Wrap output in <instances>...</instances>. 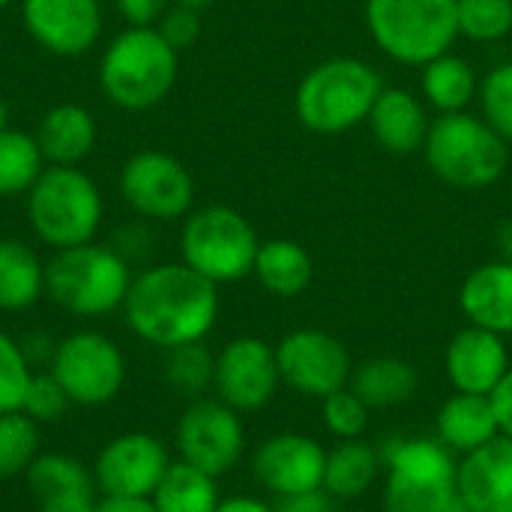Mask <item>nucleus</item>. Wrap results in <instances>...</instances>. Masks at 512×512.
Returning <instances> with one entry per match:
<instances>
[{
    "instance_id": "nucleus-32",
    "label": "nucleus",
    "mask_w": 512,
    "mask_h": 512,
    "mask_svg": "<svg viewBox=\"0 0 512 512\" xmlns=\"http://www.w3.org/2000/svg\"><path fill=\"white\" fill-rule=\"evenodd\" d=\"M39 456V423L24 411L0 414V480L27 474Z\"/></svg>"
},
{
    "instance_id": "nucleus-25",
    "label": "nucleus",
    "mask_w": 512,
    "mask_h": 512,
    "mask_svg": "<svg viewBox=\"0 0 512 512\" xmlns=\"http://www.w3.org/2000/svg\"><path fill=\"white\" fill-rule=\"evenodd\" d=\"M417 387H420V375L402 357H372L354 366L351 375V390L372 411H390L408 405L417 396Z\"/></svg>"
},
{
    "instance_id": "nucleus-8",
    "label": "nucleus",
    "mask_w": 512,
    "mask_h": 512,
    "mask_svg": "<svg viewBox=\"0 0 512 512\" xmlns=\"http://www.w3.org/2000/svg\"><path fill=\"white\" fill-rule=\"evenodd\" d=\"M366 24L375 45L408 66L447 54L459 36L456 0H366Z\"/></svg>"
},
{
    "instance_id": "nucleus-40",
    "label": "nucleus",
    "mask_w": 512,
    "mask_h": 512,
    "mask_svg": "<svg viewBox=\"0 0 512 512\" xmlns=\"http://www.w3.org/2000/svg\"><path fill=\"white\" fill-rule=\"evenodd\" d=\"M276 512H336V501L324 489H318V492H309V495L276 501Z\"/></svg>"
},
{
    "instance_id": "nucleus-2",
    "label": "nucleus",
    "mask_w": 512,
    "mask_h": 512,
    "mask_svg": "<svg viewBox=\"0 0 512 512\" xmlns=\"http://www.w3.org/2000/svg\"><path fill=\"white\" fill-rule=\"evenodd\" d=\"M384 462V512H471L459 498V462L438 438H387L378 444Z\"/></svg>"
},
{
    "instance_id": "nucleus-45",
    "label": "nucleus",
    "mask_w": 512,
    "mask_h": 512,
    "mask_svg": "<svg viewBox=\"0 0 512 512\" xmlns=\"http://www.w3.org/2000/svg\"><path fill=\"white\" fill-rule=\"evenodd\" d=\"M495 243H498L501 261H510V264H512V216H510V219H504V222L498 225Z\"/></svg>"
},
{
    "instance_id": "nucleus-47",
    "label": "nucleus",
    "mask_w": 512,
    "mask_h": 512,
    "mask_svg": "<svg viewBox=\"0 0 512 512\" xmlns=\"http://www.w3.org/2000/svg\"><path fill=\"white\" fill-rule=\"evenodd\" d=\"M6 120H9V111H6V105H3V99H0V132L6 129Z\"/></svg>"
},
{
    "instance_id": "nucleus-22",
    "label": "nucleus",
    "mask_w": 512,
    "mask_h": 512,
    "mask_svg": "<svg viewBox=\"0 0 512 512\" xmlns=\"http://www.w3.org/2000/svg\"><path fill=\"white\" fill-rule=\"evenodd\" d=\"M498 417L492 408V396L453 393L435 417V438L453 450L456 456H468L498 438Z\"/></svg>"
},
{
    "instance_id": "nucleus-11",
    "label": "nucleus",
    "mask_w": 512,
    "mask_h": 512,
    "mask_svg": "<svg viewBox=\"0 0 512 512\" xmlns=\"http://www.w3.org/2000/svg\"><path fill=\"white\" fill-rule=\"evenodd\" d=\"M174 444L177 456L186 465L219 480L240 465L246 453V429L240 414L228 408L222 399L201 396L192 399L189 408L180 414Z\"/></svg>"
},
{
    "instance_id": "nucleus-14",
    "label": "nucleus",
    "mask_w": 512,
    "mask_h": 512,
    "mask_svg": "<svg viewBox=\"0 0 512 512\" xmlns=\"http://www.w3.org/2000/svg\"><path fill=\"white\" fill-rule=\"evenodd\" d=\"M120 192L135 213L168 222L192 210L195 183L177 156L162 150H141L123 165Z\"/></svg>"
},
{
    "instance_id": "nucleus-48",
    "label": "nucleus",
    "mask_w": 512,
    "mask_h": 512,
    "mask_svg": "<svg viewBox=\"0 0 512 512\" xmlns=\"http://www.w3.org/2000/svg\"><path fill=\"white\" fill-rule=\"evenodd\" d=\"M15 0H0V9H6V6H12Z\"/></svg>"
},
{
    "instance_id": "nucleus-7",
    "label": "nucleus",
    "mask_w": 512,
    "mask_h": 512,
    "mask_svg": "<svg viewBox=\"0 0 512 512\" xmlns=\"http://www.w3.org/2000/svg\"><path fill=\"white\" fill-rule=\"evenodd\" d=\"M102 210L99 186L75 165H48L27 192L30 228L57 252L93 243Z\"/></svg>"
},
{
    "instance_id": "nucleus-29",
    "label": "nucleus",
    "mask_w": 512,
    "mask_h": 512,
    "mask_svg": "<svg viewBox=\"0 0 512 512\" xmlns=\"http://www.w3.org/2000/svg\"><path fill=\"white\" fill-rule=\"evenodd\" d=\"M474 93H477V75L468 60L447 51L423 66V96L441 114L465 111Z\"/></svg>"
},
{
    "instance_id": "nucleus-39",
    "label": "nucleus",
    "mask_w": 512,
    "mask_h": 512,
    "mask_svg": "<svg viewBox=\"0 0 512 512\" xmlns=\"http://www.w3.org/2000/svg\"><path fill=\"white\" fill-rule=\"evenodd\" d=\"M114 3L129 27H153L168 9V0H114Z\"/></svg>"
},
{
    "instance_id": "nucleus-28",
    "label": "nucleus",
    "mask_w": 512,
    "mask_h": 512,
    "mask_svg": "<svg viewBox=\"0 0 512 512\" xmlns=\"http://www.w3.org/2000/svg\"><path fill=\"white\" fill-rule=\"evenodd\" d=\"M150 501L159 512H216L222 504L219 480L177 459L159 480Z\"/></svg>"
},
{
    "instance_id": "nucleus-36",
    "label": "nucleus",
    "mask_w": 512,
    "mask_h": 512,
    "mask_svg": "<svg viewBox=\"0 0 512 512\" xmlns=\"http://www.w3.org/2000/svg\"><path fill=\"white\" fill-rule=\"evenodd\" d=\"M483 120L512 144V60L498 63L480 84Z\"/></svg>"
},
{
    "instance_id": "nucleus-37",
    "label": "nucleus",
    "mask_w": 512,
    "mask_h": 512,
    "mask_svg": "<svg viewBox=\"0 0 512 512\" xmlns=\"http://www.w3.org/2000/svg\"><path fill=\"white\" fill-rule=\"evenodd\" d=\"M69 405H72L69 393L51 372H33L27 393H24V405H21V411L33 423H57L69 411Z\"/></svg>"
},
{
    "instance_id": "nucleus-38",
    "label": "nucleus",
    "mask_w": 512,
    "mask_h": 512,
    "mask_svg": "<svg viewBox=\"0 0 512 512\" xmlns=\"http://www.w3.org/2000/svg\"><path fill=\"white\" fill-rule=\"evenodd\" d=\"M165 42L177 51L189 48L198 33H201V18H198V9H189V6H180L174 3V9H165V15L159 18V27H156Z\"/></svg>"
},
{
    "instance_id": "nucleus-12",
    "label": "nucleus",
    "mask_w": 512,
    "mask_h": 512,
    "mask_svg": "<svg viewBox=\"0 0 512 512\" xmlns=\"http://www.w3.org/2000/svg\"><path fill=\"white\" fill-rule=\"evenodd\" d=\"M276 363L282 387L303 399H324L351 384L354 363L342 339L318 327H300L279 339Z\"/></svg>"
},
{
    "instance_id": "nucleus-23",
    "label": "nucleus",
    "mask_w": 512,
    "mask_h": 512,
    "mask_svg": "<svg viewBox=\"0 0 512 512\" xmlns=\"http://www.w3.org/2000/svg\"><path fill=\"white\" fill-rule=\"evenodd\" d=\"M381 474H384V462L378 444L366 438L336 441V447L327 450L324 492L333 501H360L378 483Z\"/></svg>"
},
{
    "instance_id": "nucleus-4",
    "label": "nucleus",
    "mask_w": 512,
    "mask_h": 512,
    "mask_svg": "<svg viewBox=\"0 0 512 512\" xmlns=\"http://www.w3.org/2000/svg\"><path fill=\"white\" fill-rule=\"evenodd\" d=\"M384 84L375 66L357 57H333L312 66L297 84L294 111L318 135H339L366 123Z\"/></svg>"
},
{
    "instance_id": "nucleus-35",
    "label": "nucleus",
    "mask_w": 512,
    "mask_h": 512,
    "mask_svg": "<svg viewBox=\"0 0 512 512\" xmlns=\"http://www.w3.org/2000/svg\"><path fill=\"white\" fill-rule=\"evenodd\" d=\"M33 366L21 351V342L0 330V414L21 411L27 384L33 378Z\"/></svg>"
},
{
    "instance_id": "nucleus-1",
    "label": "nucleus",
    "mask_w": 512,
    "mask_h": 512,
    "mask_svg": "<svg viewBox=\"0 0 512 512\" xmlns=\"http://www.w3.org/2000/svg\"><path fill=\"white\" fill-rule=\"evenodd\" d=\"M129 330L162 351L204 342L219 318V285L180 264H156L132 276L123 300Z\"/></svg>"
},
{
    "instance_id": "nucleus-19",
    "label": "nucleus",
    "mask_w": 512,
    "mask_h": 512,
    "mask_svg": "<svg viewBox=\"0 0 512 512\" xmlns=\"http://www.w3.org/2000/svg\"><path fill=\"white\" fill-rule=\"evenodd\" d=\"M456 486L471 512H512V438L498 435L462 456Z\"/></svg>"
},
{
    "instance_id": "nucleus-33",
    "label": "nucleus",
    "mask_w": 512,
    "mask_h": 512,
    "mask_svg": "<svg viewBox=\"0 0 512 512\" xmlns=\"http://www.w3.org/2000/svg\"><path fill=\"white\" fill-rule=\"evenodd\" d=\"M459 36L471 42H498L512 33V0H456Z\"/></svg>"
},
{
    "instance_id": "nucleus-21",
    "label": "nucleus",
    "mask_w": 512,
    "mask_h": 512,
    "mask_svg": "<svg viewBox=\"0 0 512 512\" xmlns=\"http://www.w3.org/2000/svg\"><path fill=\"white\" fill-rule=\"evenodd\" d=\"M459 306L468 324L492 330L498 336H512V264L492 261L471 270L459 288Z\"/></svg>"
},
{
    "instance_id": "nucleus-3",
    "label": "nucleus",
    "mask_w": 512,
    "mask_h": 512,
    "mask_svg": "<svg viewBox=\"0 0 512 512\" xmlns=\"http://www.w3.org/2000/svg\"><path fill=\"white\" fill-rule=\"evenodd\" d=\"M177 54L156 27H129L108 42L99 60V87L117 108L147 111L171 93L180 69Z\"/></svg>"
},
{
    "instance_id": "nucleus-16",
    "label": "nucleus",
    "mask_w": 512,
    "mask_h": 512,
    "mask_svg": "<svg viewBox=\"0 0 512 512\" xmlns=\"http://www.w3.org/2000/svg\"><path fill=\"white\" fill-rule=\"evenodd\" d=\"M324 468H327L324 444L303 432L270 435L252 453V474L258 486L270 492L276 501L324 489Z\"/></svg>"
},
{
    "instance_id": "nucleus-43",
    "label": "nucleus",
    "mask_w": 512,
    "mask_h": 512,
    "mask_svg": "<svg viewBox=\"0 0 512 512\" xmlns=\"http://www.w3.org/2000/svg\"><path fill=\"white\" fill-rule=\"evenodd\" d=\"M96 512H159L153 507L150 498H114V495H102Z\"/></svg>"
},
{
    "instance_id": "nucleus-13",
    "label": "nucleus",
    "mask_w": 512,
    "mask_h": 512,
    "mask_svg": "<svg viewBox=\"0 0 512 512\" xmlns=\"http://www.w3.org/2000/svg\"><path fill=\"white\" fill-rule=\"evenodd\" d=\"M282 387L276 345L258 336H237L216 354L213 393L237 414L267 408Z\"/></svg>"
},
{
    "instance_id": "nucleus-44",
    "label": "nucleus",
    "mask_w": 512,
    "mask_h": 512,
    "mask_svg": "<svg viewBox=\"0 0 512 512\" xmlns=\"http://www.w3.org/2000/svg\"><path fill=\"white\" fill-rule=\"evenodd\" d=\"M216 512H276V504H267L252 495H234V498H225Z\"/></svg>"
},
{
    "instance_id": "nucleus-42",
    "label": "nucleus",
    "mask_w": 512,
    "mask_h": 512,
    "mask_svg": "<svg viewBox=\"0 0 512 512\" xmlns=\"http://www.w3.org/2000/svg\"><path fill=\"white\" fill-rule=\"evenodd\" d=\"M54 348H57V342H51V339H45V336H39V333L21 339V351H24V357L30 360L33 369H36L39 363H51Z\"/></svg>"
},
{
    "instance_id": "nucleus-9",
    "label": "nucleus",
    "mask_w": 512,
    "mask_h": 512,
    "mask_svg": "<svg viewBox=\"0 0 512 512\" xmlns=\"http://www.w3.org/2000/svg\"><path fill=\"white\" fill-rule=\"evenodd\" d=\"M258 234L243 213L225 204L201 207L186 216L180 231V258L213 285L240 282L252 273Z\"/></svg>"
},
{
    "instance_id": "nucleus-27",
    "label": "nucleus",
    "mask_w": 512,
    "mask_h": 512,
    "mask_svg": "<svg viewBox=\"0 0 512 512\" xmlns=\"http://www.w3.org/2000/svg\"><path fill=\"white\" fill-rule=\"evenodd\" d=\"M45 294V264L39 255L15 240H0V312H24Z\"/></svg>"
},
{
    "instance_id": "nucleus-30",
    "label": "nucleus",
    "mask_w": 512,
    "mask_h": 512,
    "mask_svg": "<svg viewBox=\"0 0 512 512\" xmlns=\"http://www.w3.org/2000/svg\"><path fill=\"white\" fill-rule=\"evenodd\" d=\"M42 171H45V156L36 144V135L3 129L0 132V198L27 195Z\"/></svg>"
},
{
    "instance_id": "nucleus-46",
    "label": "nucleus",
    "mask_w": 512,
    "mask_h": 512,
    "mask_svg": "<svg viewBox=\"0 0 512 512\" xmlns=\"http://www.w3.org/2000/svg\"><path fill=\"white\" fill-rule=\"evenodd\" d=\"M174 3H180V6H189V9H207V6H213L216 0H174Z\"/></svg>"
},
{
    "instance_id": "nucleus-24",
    "label": "nucleus",
    "mask_w": 512,
    "mask_h": 512,
    "mask_svg": "<svg viewBox=\"0 0 512 512\" xmlns=\"http://www.w3.org/2000/svg\"><path fill=\"white\" fill-rule=\"evenodd\" d=\"M36 144L51 165H78L87 159L96 147V123L87 108L81 105H54L39 129H36Z\"/></svg>"
},
{
    "instance_id": "nucleus-34",
    "label": "nucleus",
    "mask_w": 512,
    "mask_h": 512,
    "mask_svg": "<svg viewBox=\"0 0 512 512\" xmlns=\"http://www.w3.org/2000/svg\"><path fill=\"white\" fill-rule=\"evenodd\" d=\"M321 423H324L327 435L336 441L366 438L369 423H372V408L348 384L321 399Z\"/></svg>"
},
{
    "instance_id": "nucleus-10",
    "label": "nucleus",
    "mask_w": 512,
    "mask_h": 512,
    "mask_svg": "<svg viewBox=\"0 0 512 512\" xmlns=\"http://www.w3.org/2000/svg\"><path fill=\"white\" fill-rule=\"evenodd\" d=\"M48 372L63 384L72 405L99 408L120 396L126 384V357L105 333L78 330L57 342Z\"/></svg>"
},
{
    "instance_id": "nucleus-20",
    "label": "nucleus",
    "mask_w": 512,
    "mask_h": 512,
    "mask_svg": "<svg viewBox=\"0 0 512 512\" xmlns=\"http://www.w3.org/2000/svg\"><path fill=\"white\" fill-rule=\"evenodd\" d=\"M366 120L375 141L393 156H408L423 150L432 126L423 102L405 87H384Z\"/></svg>"
},
{
    "instance_id": "nucleus-5",
    "label": "nucleus",
    "mask_w": 512,
    "mask_h": 512,
    "mask_svg": "<svg viewBox=\"0 0 512 512\" xmlns=\"http://www.w3.org/2000/svg\"><path fill=\"white\" fill-rule=\"evenodd\" d=\"M129 285V261L114 246L84 243L60 249L45 264V294L78 318H102L123 309Z\"/></svg>"
},
{
    "instance_id": "nucleus-15",
    "label": "nucleus",
    "mask_w": 512,
    "mask_h": 512,
    "mask_svg": "<svg viewBox=\"0 0 512 512\" xmlns=\"http://www.w3.org/2000/svg\"><path fill=\"white\" fill-rule=\"evenodd\" d=\"M168 447L150 432H126L111 438L93 465V480L102 495L150 498L171 468Z\"/></svg>"
},
{
    "instance_id": "nucleus-31",
    "label": "nucleus",
    "mask_w": 512,
    "mask_h": 512,
    "mask_svg": "<svg viewBox=\"0 0 512 512\" xmlns=\"http://www.w3.org/2000/svg\"><path fill=\"white\" fill-rule=\"evenodd\" d=\"M213 375H216V354L204 342L171 348L165 357L168 384L189 399L207 396V390H213Z\"/></svg>"
},
{
    "instance_id": "nucleus-18",
    "label": "nucleus",
    "mask_w": 512,
    "mask_h": 512,
    "mask_svg": "<svg viewBox=\"0 0 512 512\" xmlns=\"http://www.w3.org/2000/svg\"><path fill=\"white\" fill-rule=\"evenodd\" d=\"M510 351L504 336L483 327H462L444 354V369L456 393L492 396L510 372Z\"/></svg>"
},
{
    "instance_id": "nucleus-17",
    "label": "nucleus",
    "mask_w": 512,
    "mask_h": 512,
    "mask_svg": "<svg viewBox=\"0 0 512 512\" xmlns=\"http://www.w3.org/2000/svg\"><path fill=\"white\" fill-rule=\"evenodd\" d=\"M21 18L33 42L57 57L87 54L102 33L99 0H21Z\"/></svg>"
},
{
    "instance_id": "nucleus-26",
    "label": "nucleus",
    "mask_w": 512,
    "mask_h": 512,
    "mask_svg": "<svg viewBox=\"0 0 512 512\" xmlns=\"http://www.w3.org/2000/svg\"><path fill=\"white\" fill-rule=\"evenodd\" d=\"M312 273H315L312 255L300 243L288 237H276L258 246L252 276L261 282L267 294L282 300L300 297L312 285Z\"/></svg>"
},
{
    "instance_id": "nucleus-6",
    "label": "nucleus",
    "mask_w": 512,
    "mask_h": 512,
    "mask_svg": "<svg viewBox=\"0 0 512 512\" xmlns=\"http://www.w3.org/2000/svg\"><path fill=\"white\" fill-rule=\"evenodd\" d=\"M423 153L432 174L456 189H486L504 177L510 162V144L468 111L441 114L429 126Z\"/></svg>"
},
{
    "instance_id": "nucleus-41",
    "label": "nucleus",
    "mask_w": 512,
    "mask_h": 512,
    "mask_svg": "<svg viewBox=\"0 0 512 512\" xmlns=\"http://www.w3.org/2000/svg\"><path fill=\"white\" fill-rule=\"evenodd\" d=\"M492 408H495L501 435L512 438V366L510 372H507V378H504V381L498 384V390L492 393Z\"/></svg>"
}]
</instances>
